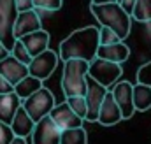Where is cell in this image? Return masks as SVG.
Wrapping results in <instances>:
<instances>
[{"label": "cell", "instance_id": "cell-16", "mask_svg": "<svg viewBox=\"0 0 151 144\" xmlns=\"http://www.w3.org/2000/svg\"><path fill=\"white\" fill-rule=\"evenodd\" d=\"M23 46H25V49L28 51V55L34 58V56H37L40 55L42 51H46L47 48H49V34L46 32V30H37V32H32V34H27V35H23L21 39H18Z\"/></svg>", "mask_w": 151, "mask_h": 144}, {"label": "cell", "instance_id": "cell-25", "mask_svg": "<svg viewBox=\"0 0 151 144\" xmlns=\"http://www.w3.org/2000/svg\"><path fill=\"white\" fill-rule=\"evenodd\" d=\"M9 55L12 56V58H16L18 62H21V63H25V65H28L30 62H32V56L28 55V51L25 49V46L19 42V40H16L14 42V46L11 48V51H9Z\"/></svg>", "mask_w": 151, "mask_h": 144}, {"label": "cell", "instance_id": "cell-10", "mask_svg": "<svg viewBox=\"0 0 151 144\" xmlns=\"http://www.w3.org/2000/svg\"><path fill=\"white\" fill-rule=\"evenodd\" d=\"M60 132L62 130L51 121V118L44 116L34 125L30 134L32 144H60Z\"/></svg>", "mask_w": 151, "mask_h": 144}, {"label": "cell", "instance_id": "cell-14", "mask_svg": "<svg viewBox=\"0 0 151 144\" xmlns=\"http://www.w3.org/2000/svg\"><path fill=\"white\" fill-rule=\"evenodd\" d=\"M128 56H130V48L125 42H114V44H107V46H99L97 55H95V58L113 62V63H118V65L127 62Z\"/></svg>", "mask_w": 151, "mask_h": 144}, {"label": "cell", "instance_id": "cell-34", "mask_svg": "<svg viewBox=\"0 0 151 144\" xmlns=\"http://www.w3.org/2000/svg\"><path fill=\"white\" fill-rule=\"evenodd\" d=\"M118 2H119V0H118Z\"/></svg>", "mask_w": 151, "mask_h": 144}, {"label": "cell", "instance_id": "cell-12", "mask_svg": "<svg viewBox=\"0 0 151 144\" xmlns=\"http://www.w3.org/2000/svg\"><path fill=\"white\" fill-rule=\"evenodd\" d=\"M42 28L40 25V18L39 14L30 9V11H23V12H18L16 19H14V25H12V35L14 39H21L27 34H32V32H37Z\"/></svg>", "mask_w": 151, "mask_h": 144}, {"label": "cell", "instance_id": "cell-11", "mask_svg": "<svg viewBox=\"0 0 151 144\" xmlns=\"http://www.w3.org/2000/svg\"><path fill=\"white\" fill-rule=\"evenodd\" d=\"M47 116L51 118V121H53L60 130L77 128V127H83V123H84V120H81L77 114H74L65 102H63V104H55V107L51 109V112H49Z\"/></svg>", "mask_w": 151, "mask_h": 144}, {"label": "cell", "instance_id": "cell-19", "mask_svg": "<svg viewBox=\"0 0 151 144\" xmlns=\"http://www.w3.org/2000/svg\"><path fill=\"white\" fill-rule=\"evenodd\" d=\"M19 106H21V100L18 99V95L14 91L0 95V121L9 125Z\"/></svg>", "mask_w": 151, "mask_h": 144}, {"label": "cell", "instance_id": "cell-13", "mask_svg": "<svg viewBox=\"0 0 151 144\" xmlns=\"http://www.w3.org/2000/svg\"><path fill=\"white\" fill-rule=\"evenodd\" d=\"M0 76L9 81L12 86L18 84L23 77L28 76V67L21 62H18L16 58H12L11 55L5 56L4 60H0Z\"/></svg>", "mask_w": 151, "mask_h": 144}, {"label": "cell", "instance_id": "cell-33", "mask_svg": "<svg viewBox=\"0 0 151 144\" xmlns=\"http://www.w3.org/2000/svg\"><path fill=\"white\" fill-rule=\"evenodd\" d=\"M11 144H27V141H25V139H21V137H14Z\"/></svg>", "mask_w": 151, "mask_h": 144}, {"label": "cell", "instance_id": "cell-7", "mask_svg": "<svg viewBox=\"0 0 151 144\" xmlns=\"http://www.w3.org/2000/svg\"><path fill=\"white\" fill-rule=\"evenodd\" d=\"M58 62H60L58 53L47 48V49L42 51L40 55L34 56L32 62L27 65V67H28V76L37 77L39 81H44V79H47L53 72L56 71Z\"/></svg>", "mask_w": 151, "mask_h": 144}, {"label": "cell", "instance_id": "cell-32", "mask_svg": "<svg viewBox=\"0 0 151 144\" xmlns=\"http://www.w3.org/2000/svg\"><path fill=\"white\" fill-rule=\"evenodd\" d=\"M118 0H91V4L95 5H102V4H116Z\"/></svg>", "mask_w": 151, "mask_h": 144}, {"label": "cell", "instance_id": "cell-31", "mask_svg": "<svg viewBox=\"0 0 151 144\" xmlns=\"http://www.w3.org/2000/svg\"><path fill=\"white\" fill-rule=\"evenodd\" d=\"M5 56H9V51L5 49V46L2 44V40H0V60H4Z\"/></svg>", "mask_w": 151, "mask_h": 144}, {"label": "cell", "instance_id": "cell-26", "mask_svg": "<svg viewBox=\"0 0 151 144\" xmlns=\"http://www.w3.org/2000/svg\"><path fill=\"white\" fill-rule=\"evenodd\" d=\"M114 42H121V40L111 28L100 27L99 28V46H107V44H114Z\"/></svg>", "mask_w": 151, "mask_h": 144}, {"label": "cell", "instance_id": "cell-22", "mask_svg": "<svg viewBox=\"0 0 151 144\" xmlns=\"http://www.w3.org/2000/svg\"><path fill=\"white\" fill-rule=\"evenodd\" d=\"M130 18H134L139 23H150L151 21V0H135Z\"/></svg>", "mask_w": 151, "mask_h": 144}, {"label": "cell", "instance_id": "cell-17", "mask_svg": "<svg viewBox=\"0 0 151 144\" xmlns=\"http://www.w3.org/2000/svg\"><path fill=\"white\" fill-rule=\"evenodd\" d=\"M34 125H35V123L28 118V114L25 112V109L21 107V106L18 107L16 114L12 116L11 123H9V127H11L14 137H21V139H25V137H28V135L32 134Z\"/></svg>", "mask_w": 151, "mask_h": 144}, {"label": "cell", "instance_id": "cell-24", "mask_svg": "<svg viewBox=\"0 0 151 144\" xmlns=\"http://www.w3.org/2000/svg\"><path fill=\"white\" fill-rule=\"evenodd\" d=\"M63 5V0H32V7L34 11H46V12H55L60 11Z\"/></svg>", "mask_w": 151, "mask_h": 144}, {"label": "cell", "instance_id": "cell-3", "mask_svg": "<svg viewBox=\"0 0 151 144\" xmlns=\"http://www.w3.org/2000/svg\"><path fill=\"white\" fill-rule=\"evenodd\" d=\"M86 74L88 62L84 60H67L63 62L62 90L65 97H83L86 91Z\"/></svg>", "mask_w": 151, "mask_h": 144}, {"label": "cell", "instance_id": "cell-30", "mask_svg": "<svg viewBox=\"0 0 151 144\" xmlns=\"http://www.w3.org/2000/svg\"><path fill=\"white\" fill-rule=\"evenodd\" d=\"M118 4H119V5H121V9H123V11H125V12L130 16V14H132V9H134V4H135V0H119Z\"/></svg>", "mask_w": 151, "mask_h": 144}, {"label": "cell", "instance_id": "cell-8", "mask_svg": "<svg viewBox=\"0 0 151 144\" xmlns=\"http://www.w3.org/2000/svg\"><path fill=\"white\" fill-rule=\"evenodd\" d=\"M107 93V88H104L102 84H99L97 81H93L88 74H86V91H84V102H86V118L84 121H97L99 116V109Z\"/></svg>", "mask_w": 151, "mask_h": 144}, {"label": "cell", "instance_id": "cell-28", "mask_svg": "<svg viewBox=\"0 0 151 144\" xmlns=\"http://www.w3.org/2000/svg\"><path fill=\"white\" fill-rule=\"evenodd\" d=\"M14 91V86L9 83V81H5L2 76H0V95H5V93H12Z\"/></svg>", "mask_w": 151, "mask_h": 144}, {"label": "cell", "instance_id": "cell-9", "mask_svg": "<svg viewBox=\"0 0 151 144\" xmlns=\"http://www.w3.org/2000/svg\"><path fill=\"white\" fill-rule=\"evenodd\" d=\"M132 86L134 84L130 81H118L109 90L114 102H116V106L119 109V112H121L123 120H130L134 116V112H135L134 102H132Z\"/></svg>", "mask_w": 151, "mask_h": 144}, {"label": "cell", "instance_id": "cell-6", "mask_svg": "<svg viewBox=\"0 0 151 144\" xmlns=\"http://www.w3.org/2000/svg\"><path fill=\"white\" fill-rule=\"evenodd\" d=\"M18 16V9L14 0H0V40L7 51L14 46L16 39L12 35V25Z\"/></svg>", "mask_w": 151, "mask_h": 144}, {"label": "cell", "instance_id": "cell-27", "mask_svg": "<svg viewBox=\"0 0 151 144\" xmlns=\"http://www.w3.org/2000/svg\"><path fill=\"white\" fill-rule=\"evenodd\" d=\"M14 139V134L11 130V127L7 123L0 121V144H11Z\"/></svg>", "mask_w": 151, "mask_h": 144}, {"label": "cell", "instance_id": "cell-18", "mask_svg": "<svg viewBox=\"0 0 151 144\" xmlns=\"http://www.w3.org/2000/svg\"><path fill=\"white\" fill-rule=\"evenodd\" d=\"M132 102L135 111H148L151 109V84L137 83L132 86Z\"/></svg>", "mask_w": 151, "mask_h": 144}, {"label": "cell", "instance_id": "cell-29", "mask_svg": "<svg viewBox=\"0 0 151 144\" xmlns=\"http://www.w3.org/2000/svg\"><path fill=\"white\" fill-rule=\"evenodd\" d=\"M14 4H16L18 12H23V11H30V9H34V7H32V0H14Z\"/></svg>", "mask_w": 151, "mask_h": 144}, {"label": "cell", "instance_id": "cell-4", "mask_svg": "<svg viewBox=\"0 0 151 144\" xmlns=\"http://www.w3.org/2000/svg\"><path fill=\"white\" fill-rule=\"evenodd\" d=\"M55 95L47 90V88H40L34 95L27 97L25 100H21V107L25 109V112L28 114V118L37 123L40 118L47 116L51 112V109L55 107Z\"/></svg>", "mask_w": 151, "mask_h": 144}, {"label": "cell", "instance_id": "cell-20", "mask_svg": "<svg viewBox=\"0 0 151 144\" xmlns=\"http://www.w3.org/2000/svg\"><path fill=\"white\" fill-rule=\"evenodd\" d=\"M42 88V81H39L37 77H32V76H27L23 77L18 84H14V93L18 95L19 100H25L27 97L34 95L37 90Z\"/></svg>", "mask_w": 151, "mask_h": 144}, {"label": "cell", "instance_id": "cell-5", "mask_svg": "<svg viewBox=\"0 0 151 144\" xmlns=\"http://www.w3.org/2000/svg\"><path fill=\"white\" fill-rule=\"evenodd\" d=\"M88 76L93 81H97L99 84H102L104 88H109L114 83H118V79L123 76V69L118 63L106 62L100 58H93L88 63Z\"/></svg>", "mask_w": 151, "mask_h": 144}, {"label": "cell", "instance_id": "cell-15", "mask_svg": "<svg viewBox=\"0 0 151 144\" xmlns=\"http://www.w3.org/2000/svg\"><path fill=\"white\" fill-rule=\"evenodd\" d=\"M121 120H123V118H121V112H119V109H118L116 102H114L111 91L107 90V93H106V97H104V100H102V104H100V109H99L97 121H99L102 127H113V125H116V123L121 121Z\"/></svg>", "mask_w": 151, "mask_h": 144}, {"label": "cell", "instance_id": "cell-21", "mask_svg": "<svg viewBox=\"0 0 151 144\" xmlns=\"http://www.w3.org/2000/svg\"><path fill=\"white\" fill-rule=\"evenodd\" d=\"M60 144H88V134L83 127L60 132Z\"/></svg>", "mask_w": 151, "mask_h": 144}, {"label": "cell", "instance_id": "cell-23", "mask_svg": "<svg viewBox=\"0 0 151 144\" xmlns=\"http://www.w3.org/2000/svg\"><path fill=\"white\" fill-rule=\"evenodd\" d=\"M65 104L70 107V111L77 114L81 120L86 118V102H84V97H67Z\"/></svg>", "mask_w": 151, "mask_h": 144}, {"label": "cell", "instance_id": "cell-1", "mask_svg": "<svg viewBox=\"0 0 151 144\" xmlns=\"http://www.w3.org/2000/svg\"><path fill=\"white\" fill-rule=\"evenodd\" d=\"M99 48V28L97 27H83L74 30L60 42L58 58L62 62L67 60H84L91 62L97 55Z\"/></svg>", "mask_w": 151, "mask_h": 144}, {"label": "cell", "instance_id": "cell-2", "mask_svg": "<svg viewBox=\"0 0 151 144\" xmlns=\"http://www.w3.org/2000/svg\"><path fill=\"white\" fill-rule=\"evenodd\" d=\"M90 11L97 18V21L100 23V27L111 28L121 42L128 37L132 18L121 9V5L118 2L116 4H102V5L90 4Z\"/></svg>", "mask_w": 151, "mask_h": 144}]
</instances>
